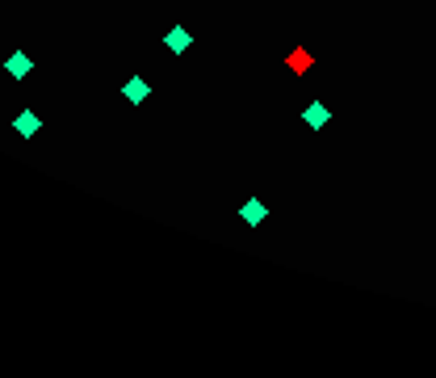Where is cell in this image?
Returning <instances> with one entry per match:
<instances>
[{
    "label": "cell",
    "mask_w": 436,
    "mask_h": 378,
    "mask_svg": "<svg viewBox=\"0 0 436 378\" xmlns=\"http://www.w3.org/2000/svg\"><path fill=\"white\" fill-rule=\"evenodd\" d=\"M303 122L310 126V131H323V126L332 122V109H327L323 101H310V105L303 109Z\"/></svg>",
    "instance_id": "6da1fadb"
},
{
    "label": "cell",
    "mask_w": 436,
    "mask_h": 378,
    "mask_svg": "<svg viewBox=\"0 0 436 378\" xmlns=\"http://www.w3.org/2000/svg\"><path fill=\"white\" fill-rule=\"evenodd\" d=\"M432 4H436V0H432Z\"/></svg>",
    "instance_id": "52a82bcc"
},
{
    "label": "cell",
    "mask_w": 436,
    "mask_h": 378,
    "mask_svg": "<svg viewBox=\"0 0 436 378\" xmlns=\"http://www.w3.org/2000/svg\"><path fill=\"white\" fill-rule=\"evenodd\" d=\"M164 47H168V50H176V55H180V50H189V47H193V34L176 26V30H168V34H164Z\"/></svg>",
    "instance_id": "5b68a950"
},
{
    "label": "cell",
    "mask_w": 436,
    "mask_h": 378,
    "mask_svg": "<svg viewBox=\"0 0 436 378\" xmlns=\"http://www.w3.org/2000/svg\"><path fill=\"white\" fill-rule=\"evenodd\" d=\"M13 126H17V135H21V139H34V135H38V126H43V122H38V114H34V109H21V114H17V122H13Z\"/></svg>",
    "instance_id": "277c9868"
},
{
    "label": "cell",
    "mask_w": 436,
    "mask_h": 378,
    "mask_svg": "<svg viewBox=\"0 0 436 378\" xmlns=\"http://www.w3.org/2000/svg\"><path fill=\"white\" fill-rule=\"evenodd\" d=\"M122 93H126V101H131V105H143V101H147V93H151V89H147V80H143V76H131Z\"/></svg>",
    "instance_id": "8992f818"
},
{
    "label": "cell",
    "mask_w": 436,
    "mask_h": 378,
    "mask_svg": "<svg viewBox=\"0 0 436 378\" xmlns=\"http://www.w3.org/2000/svg\"><path fill=\"white\" fill-rule=\"evenodd\" d=\"M30 68H34V59H30L26 50H13V55L4 59V72H9L13 80H26V76H30Z\"/></svg>",
    "instance_id": "3957f363"
},
{
    "label": "cell",
    "mask_w": 436,
    "mask_h": 378,
    "mask_svg": "<svg viewBox=\"0 0 436 378\" xmlns=\"http://www.w3.org/2000/svg\"><path fill=\"white\" fill-rule=\"evenodd\" d=\"M239 219H244L248 227H261L264 219H268V206H264L261 198H248V202L239 206Z\"/></svg>",
    "instance_id": "7a4b0ae2"
}]
</instances>
